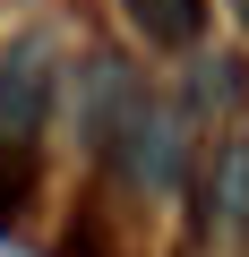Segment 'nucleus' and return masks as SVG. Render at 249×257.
I'll return each instance as SVG.
<instances>
[{"label": "nucleus", "mask_w": 249, "mask_h": 257, "mask_svg": "<svg viewBox=\"0 0 249 257\" xmlns=\"http://www.w3.org/2000/svg\"><path fill=\"white\" fill-rule=\"evenodd\" d=\"M43 103H52V35H26L0 60V146H35Z\"/></svg>", "instance_id": "2"}, {"label": "nucleus", "mask_w": 249, "mask_h": 257, "mask_svg": "<svg viewBox=\"0 0 249 257\" xmlns=\"http://www.w3.org/2000/svg\"><path fill=\"white\" fill-rule=\"evenodd\" d=\"M103 155L129 172L138 189H172V180H181V128H172V111H163L146 86H129V103H120Z\"/></svg>", "instance_id": "1"}, {"label": "nucleus", "mask_w": 249, "mask_h": 257, "mask_svg": "<svg viewBox=\"0 0 249 257\" xmlns=\"http://www.w3.org/2000/svg\"><path fill=\"white\" fill-rule=\"evenodd\" d=\"M240 18H249V0H240Z\"/></svg>", "instance_id": "4"}, {"label": "nucleus", "mask_w": 249, "mask_h": 257, "mask_svg": "<svg viewBox=\"0 0 249 257\" xmlns=\"http://www.w3.org/2000/svg\"><path fill=\"white\" fill-rule=\"evenodd\" d=\"M120 9H129V26L146 43H172V52H189L206 26V0H120Z\"/></svg>", "instance_id": "3"}]
</instances>
